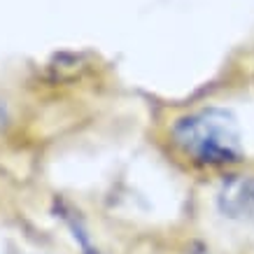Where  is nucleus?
<instances>
[{
  "label": "nucleus",
  "mask_w": 254,
  "mask_h": 254,
  "mask_svg": "<svg viewBox=\"0 0 254 254\" xmlns=\"http://www.w3.org/2000/svg\"><path fill=\"white\" fill-rule=\"evenodd\" d=\"M170 138L180 154L200 168H229L243 159L238 124L222 108L182 115L173 124Z\"/></svg>",
  "instance_id": "nucleus-1"
},
{
  "label": "nucleus",
  "mask_w": 254,
  "mask_h": 254,
  "mask_svg": "<svg viewBox=\"0 0 254 254\" xmlns=\"http://www.w3.org/2000/svg\"><path fill=\"white\" fill-rule=\"evenodd\" d=\"M217 208L226 219L254 224V175L226 177L217 191Z\"/></svg>",
  "instance_id": "nucleus-2"
},
{
  "label": "nucleus",
  "mask_w": 254,
  "mask_h": 254,
  "mask_svg": "<svg viewBox=\"0 0 254 254\" xmlns=\"http://www.w3.org/2000/svg\"><path fill=\"white\" fill-rule=\"evenodd\" d=\"M187 254H210V250H205V247H193L191 252H187Z\"/></svg>",
  "instance_id": "nucleus-3"
}]
</instances>
